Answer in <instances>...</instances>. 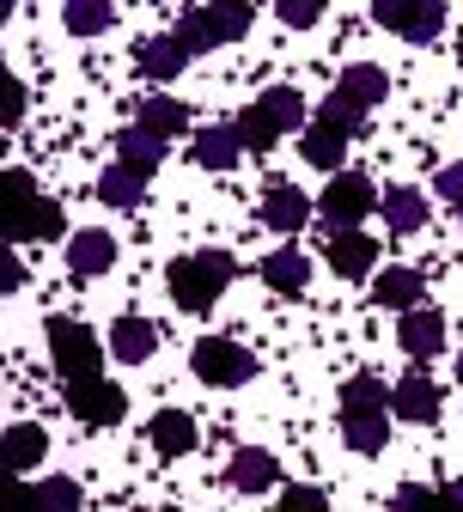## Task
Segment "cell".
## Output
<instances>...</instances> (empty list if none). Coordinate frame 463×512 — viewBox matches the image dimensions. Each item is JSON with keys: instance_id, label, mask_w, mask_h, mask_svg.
Wrapping results in <instances>:
<instances>
[{"instance_id": "obj_1", "label": "cell", "mask_w": 463, "mask_h": 512, "mask_svg": "<svg viewBox=\"0 0 463 512\" xmlns=\"http://www.w3.org/2000/svg\"><path fill=\"white\" fill-rule=\"evenodd\" d=\"M384 409H390V391H384L372 372H360V378H348V384H342V433H348L354 452H366V458H378V452H384V439H390Z\"/></svg>"}, {"instance_id": "obj_2", "label": "cell", "mask_w": 463, "mask_h": 512, "mask_svg": "<svg viewBox=\"0 0 463 512\" xmlns=\"http://www.w3.org/2000/svg\"><path fill=\"white\" fill-rule=\"evenodd\" d=\"M238 275V263L226 250H202V256H177L171 263V299L183 305V311H208L220 293H226V281Z\"/></svg>"}, {"instance_id": "obj_3", "label": "cell", "mask_w": 463, "mask_h": 512, "mask_svg": "<svg viewBox=\"0 0 463 512\" xmlns=\"http://www.w3.org/2000/svg\"><path fill=\"white\" fill-rule=\"evenodd\" d=\"M305 122V98L293 86H275V92H262L244 116H238V135H244V153H269L287 128Z\"/></svg>"}, {"instance_id": "obj_4", "label": "cell", "mask_w": 463, "mask_h": 512, "mask_svg": "<svg viewBox=\"0 0 463 512\" xmlns=\"http://www.w3.org/2000/svg\"><path fill=\"white\" fill-rule=\"evenodd\" d=\"M49 354H55V372L68 384H86L104 366V348H98V336L80 324V317H55L49 324Z\"/></svg>"}, {"instance_id": "obj_5", "label": "cell", "mask_w": 463, "mask_h": 512, "mask_svg": "<svg viewBox=\"0 0 463 512\" xmlns=\"http://www.w3.org/2000/svg\"><path fill=\"white\" fill-rule=\"evenodd\" d=\"M372 208H378V189L360 171L329 177V189H323V220H329V232H354Z\"/></svg>"}, {"instance_id": "obj_6", "label": "cell", "mask_w": 463, "mask_h": 512, "mask_svg": "<svg viewBox=\"0 0 463 512\" xmlns=\"http://www.w3.org/2000/svg\"><path fill=\"white\" fill-rule=\"evenodd\" d=\"M195 378H208V384H220V391H232V384L256 378V360L232 336H202V342H195Z\"/></svg>"}, {"instance_id": "obj_7", "label": "cell", "mask_w": 463, "mask_h": 512, "mask_svg": "<svg viewBox=\"0 0 463 512\" xmlns=\"http://www.w3.org/2000/svg\"><path fill=\"white\" fill-rule=\"evenodd\" d=\"M122 409H128V397H122V384H110V378L68 384V415H74L80 427H116Z\"/></svg>"}, {"instance_id": "obj_8", "label": "cell", "mask_w": 463, "mask_h": 512, "mask_svg": "<svg viewBox=\"0 0 463 512\" xmlns=\"http://www.w3.org/2000/svg\"><path fill=\"white\" fill-rule=\"evenodd\" d=\"M372 13H378L384 31L409 37V43H427V37H439V25H445V7H439V0H378Z\"/></svg>"}, {"instance_id": "obj_9", "label": "cell", "mask_w": 463, "mask_h": 512, "mask_svg": "<svg viewBox=\"0 0 463 512\" xmlns=\"http://www.w3.org/2000/svg\"><path fill=\"white\" fill-rule=\"evenodd\" d=\"M323 256H329V269H336V275H348V281H360L372 263H378V244L354 226V232H329L323 238Z\"/></svg>"}, {"instance_id": "obj_10", "label": "cell", "mask_w": 463, "mask_h": 512, "mask_svg": "<svg viewBox=\"0 0 463 512\" xmlns=\"http://www.w3.org/2000/svg\"><path fill=\"white\" fill-rule=\"evenodd\" d=\"M43 196H37V183H31V171H7L0 177V214H7V238L19 244L25 238V226H31V208H37Z\"/></svg>"}, {"instance_id": "obj_11", "label": "cell", "mask_w": 463, "mask_h": 512, "mask_svg": "<svg viewBox=\"0 0 463 512\" xmlns=\"http://www.w3.org/2000/svg\"><path fill=\"white\" fill-rule=\"evenodd\" d=\"M110 263H116V238H110V232H98V226L74 232V244H68V269H74V281H92V275H104Z\"/></svg>"}, {"instance_id": "obj_12", "label": "cell", "mask_w": 463, "mask_h": 512, "mask_svg": "<svg viewBox=\"0 0 463 512\" xmlns=\"http://www.w3.org/2000/svg\"><path fill=\"white\" fill-rule=\"evenodd\" d=\"M311 220V202L299 196L293 183H269L262 189V226H275V232H299Z\"/></svg>"}, {"instance_id": "obj_13", "label": "cell", "mask_w": 463, "mask_h": 512, "mask_svg": "<svg viewBox=\"0 0 463 512\" xmlns=\"http://www.w3.org/2000/svg\"><path fill=\"white\" fill-rule=\"evenodd\" d=\"M390 409L403 415V421H421V427H427V421L439 415V384H433L427 372H409V378L390 391Z\"/></svg>"}, {"instance_id": "obj_14", "label": "cell", "mask_w": 463, "mask_h": 512, "mask_svg": "<svg viewBox=\"0 0 463 512\" xmlns=\"http://www.w3.org/2000/svg\"><path fill=\"white\" fill-rule=\"evenodd\" d=\"M396 342H403L415 360H433L439 348H445V317L433 311V305H421V311H409L403 317V330H396Z\"/></svg>"}, {"instance_id": "obj_15", "label": "cell", "mask_w": 463, "mask_h": 512, "mask_svg": "<svg viewBox=\"0 0 463 512\" xmlns=\"http://www.w3.org/2000/svg\"><path fill=\"white\" fill-rule=\"evenodd\" d=\"M226 476H232L238 494H262V488L281 482V464L262 452V445H244V452H232V470H226Z\"/></svg>"}, {"instance_id": "obj_16", "label": "cell", "mask_w": 463, "mask_h": 512, "mask_svg": "<svg viewBox=\"0 0 463 512\" xmlns=\"http://www.w3.org/2000/svg\"><path fill=\"white\" fill-rule=\"evenodd\" d=\"M384 92H390V80H384V68H372V61H354V68L342 74V86H336V98H342L348 110H360V116H366Z\"/></svg>"}, {"instance_id": "obj_17", "label": "cell", "mask_w": 463, "mask_h": 512, "mask_svg": "<svg viewBox=\"0 0 463 512\" xmlns=\"http://www.w3.org/2000/svg\"><path fill=\"white\" fill-rule=\"evenodd\" d=\"M238 153H244L238 122H232V128L220 122V128H202V135H195V165H208V171H232Z\"/></svg>"}, {"instance_id": "obj_18", "label": "cell", "mask_w": 463, "mask_h": 512, "mask_svg": "<svg viewBox=\"0 0 463 512\" xmlns=\"http://www.w3.org/2000/svg\"><path fill=\"white\" fill-rule=\"evenodd\" d=\"M342 153H348V128H336L329 116H317V122L305 128V159H311L317 171H336Z\"/></svg>"}, {"instance_id": "obj_19", "label": "cell", "mask_w": 463, "mask_h": 512, "mask_svg": "<svg viewBox=\"0 0 463 512\" xmlns=\"http://www.w3.org/2000/svg\"><path fill=\"white\" fill-rule=\"evenodd\" d=\"M153 348H159V330L147 324V317H116V330H110V354H116V360L135 366V360H147Z\"/></svg>"}, {"instance_id": "obj_20", "label": "cell", "mask_w": 463, "mask_h": 512, "mask_svg": "<svg viewBox=\"0 0 463 512\" xmlns=\"http://www.w3.org/2000/svg\"><path fill=\"white\" fill-rule=\"evenodd\" d=\"M116 153H122V165L128 171H159V159H165V141L159 135H147V128L135 122V128H122V135H116Z\"/></svg>"}, {"instance_id": "obj_21", "label": "cell", "mask_w": 463, "mask_h": 512, "mask_svg": "<svg viewBox=\"0 0 463 512\" xmlns=\"http://www.w3.org/2000/svg\"><path fill=\"white\" fill-rule=\"evenodd\" d=\"M183 61H189V49H183L177 37H147V43H141V74H147V80H177Z\"/></svg>"}, {"instance_id": "obj_22", "label": "cell", "mask_w": 463, "mask_h": 512, "mask_svg": "<svg viewBox=\"0 0 463 512\" xmlns=\"http://www.w3.org/2000/svg\"><path fill=\"white\" fill-rule=\"evenodd\" d=\"M262 281H269L275 293H305L311 263H305L299 250H275V256H262Z\"/></svg>"}, {"instance_id": "obj_23", "label": "cell", "mask_w": 463, "mask_h": 512, "mask_svg": "<svg viewBox=\"0 0 463 512\" xmlns=\"http://www.w3.org/2000/svg\"><path fill=\"white\" fill-rule=\"evenodd\" d=\"M147 433H153V445H159V452H165V458H183V452H189V445H195V421H189L183 409H159Z\"/></svg>"}, {"instance_id": "obj_24", "label": "cell", "mask_w": 463, "mask_h": 512, "mask_svg": "<svg viewBox=\"0 0 463 512\" xmlns=\"http://www.w3.org/2000/svg\"><path fill=\"white\" fill-rule=\"evenodd\" d=\"M98 196H104L110 208H141V202H147V177L128 171V165H110V171L98 177Z\"/></svg>"}, {"instance_id": "obj_25", "label": "cell", "mask_w": 463, "mask_h": 512, "mask_svg": "<svg viewBox=\"0 0 463 512\" xmlns=\"http://www.w3.org/2000/svg\"><path fill=\"white\" fill-rule=\"evenodd\" d=\"M384 220H390V232H421L427 226V196L421 189H384Z\"/></svg>"}, {"instance_id": "obj_26", "label": "cell", "mask_w": 463, "mask_h": 512, "mask_svg": "<svg viewBox=\"0 0 463 512\" xmlns=\"http://www.w3.org/2000/svg\"><path fill=\"white\" fill-rule=\"evenodd\" d=\"M378 305H390V311H421V275L415 269H384L378 275Z\"/></svg>"}, {"instance_id": "obj_27", "label": "cell", "mask_w": 463, "mask_h": 512, "mask_svg": "<svg viewBox=\"0 0 463 512\" xmlns=\"http://www.w3.org/2000/svg\"><path fill=\"white\" fill-rule=\"evenodd\" d=\"M43 452H49V433L43 427H31V421L7 427V470H37Z\"/></svg>"}, {"instance_id": "obj_28", "label": "cell", "mask_w": 463, "mask_h": 512, "mask_svg": "<svg viewBox=\"0 0 463 512\" xmlns=\"http://www.w3.org/2000/svg\"><path fill=\"white\" fill-rule=\"evenodd\" d=\"M183 122H189V110L177 104V98H147L141 104V128H147V135H183Z\"/></svg>"}, {"instance_id": "obj_29", "label": "cell", "mask_w": 463, "mask_h": 512, "mask_svg": "<svg viewBox=\"0 0 463 512\" xmlns=\"http://www.w3.org/2000/svg\"><path fill=\"white\" fill-rule=\"evenodd\" d=\"M177 43H183L189 55H202V49H220V37H214V19H208V7H189V13L177 19Z\"/></svg>"}, {"instance_id": "obj_30", "label": "cell", "mask_w": 463, "mask_h": 512, "mask_svg": "<svg viewBox=\"0 0 463 512\" xmlns=\"http://www.w3.org/2000/svg\"><path fill=\"white\" fill-rule=\"evenodd\" d=\"M116 25V13L104 7V0H68V31H110Z\"/></svg>"}, {"instance_id": "obj_31", "label": "cell", "mask_w": 463, "mask_h": 512, "mask_svg": "<svg viewBox=\"0 0 463 512\" xmlns=\"http://www.w3.org/2000/svg\"><path fill=\"white\" fill-rule=\"evenodd\" d=\"M208 19H214V37H220V43H232V37L250 31V7H238V0H220V7H208Z\"/></svg>"}, {"instance_id": "obj_32", "label": "cell", "mask_w": 463, "mask_h": 512, "mask_svg": "<svg viewBox=\"0 0 463 512\" xmlns=\"http://www.w3.org/2000/svg\"><path fill=\"white\" fill-rule=\"evenodd\" d=\"M37 500H43V512H80V488H74L68 476L37 482Z\"/></svg>"}, {"instance_id": "obj_33", "label": "cell", "mask_w": 463, "mask_h": 512, "mask_svg": "<svg viewBox=\"0 0 463 512\" xmlns=\"http://www.w3.org/2000/svg\"><path fill=\"white\" fill-rule=\"evenodd\" d=\"M61 226H68V220H61V202H49V196H43V202L31 208V226H25V238H61ZM25 238H19V244H25Z\"/></svg>"}, {"instance_id": "obj_34", "label": "cell", "mask_w": 463, "mask_h": 512, "mask_svg": "<svg viewBox=\"0 0 463 512\" xmlns=\"http://www.w3.org/2000/svg\"><path fill=\"white\" fill-rule=\"evenodd\" d=\"M323 488H281V506L275 512H323Z\"/></svg>"}, {"instance_id": "obj_35", "label": "cell", "mask_w": 463, "mask_h": 512, "mask_svg": "<svg viewBox=\"0 0 463 512\" xmlns=\"http://www.w3.org/2000/svg\"><path fill=\"white\" fill-rule=\"evenodd\" d=\"M396 512H445V494H433V488H403V494H396Z\"/></svg>"}, {"instance_id": "obj_36", "label": "cell", "mask_w": 463, "mask_h": 512, "mask_svg": "<svg viewBox=\"0 0 463 512\" xmlns=\"http://www.w3.org/2000/svg\"><path fill=\"white\" fill-rule=\"evenodd\" d=\"M433 189H439V196H445V202H457V208H463V165H445Z\"/></svg>"}, {"instance_id": "obj_37", "label": "cell", "mask_w": 463, "mask_h": 512, "mask_svg": "<svg viewBox=\"0 0 463 512\" xmlns=\"http://www.w3.org/2000/svg\"><path fill=\"white\" fill-rule=\"evenodd\" d=\"M7 512H43V500H37V488H25V482H13V488H7Z\"/></svg>"}, {"instance_id": "obj_38", "label": "cell", "mask_w": 463, "mask_h": 512, "mask_svg": "<svg viewBox=\"0 0 463 512\" xmlns=\"http://www.w3.org/2000/svg\"><path fill=\"white\" fill-rule=\"evenodd\" d=\"M19 116H25V86H19V80H7V104H0V122L13 128Z\"/></svg>"}, {"instance_id": "obj_39", "label": "cell", "mask_w": 463, "mask_h": 512, "mask_svg": "<svg viewBox=\"0 0 463 512\" xmlns=\"http://www.w3.org/2000/svg\"><path fill=\"white\" fill-rule=\"evenodd\" d=\"M281 19L305 31V25H317V7H311V0H287V7H281Z\"/></svg>"}, {"instance_id": "obj_40", "label": "cell", "mask_w": 463, "mask_h": 512, "mask_svg": "<svg viewBox=\"0 0 463 512\" xmlns=\"http://www.w3.org/2000/svg\"><path fill=\"white\" fill-rule=\"evenodd\" d=\"M439 494H445V512H463V482H445Z\"/></svg>"}, {"instance_id": "obj_41", "label": "cell", "mask_w": 463, "mask_h": 512, "mask_svg": "<svg viewBox=\"0 0 463 512\" xmlns=\"http://www.w3.org/2000/svg\"><path fill=\"white\" fill-rule=\"evenodd\" d=\"M0 281H7V293H19V281H25V269H19V256H7V275H0Z\"/></svg>"}, {"instance_id": "obj_42", "label": "cell", "mask_w": 463, "mask_h": 512, "mask_svg": "<svg viewBox=\"0 0 463 512\" xmlns=\"http://www.w3.org/2000/svg\"><path fill=\"white\" fill-rule=\"evenodd\" d=\"M457 384H463V354H457Z\"/></svg>"}, {"instance_id": "obj_43", "label": "cell", "mask_w": 463, "mask_h": 512, "mask_svg": "<svg viewBox=\"0 0 463 512\" xmlns=\"http://www.w3.org/2000/svg\"><path fill=\"white\" fill-rule=\"evenodd\" d=\"M457 61H463V43H457Z\"/></svg>"}]
</instances>
